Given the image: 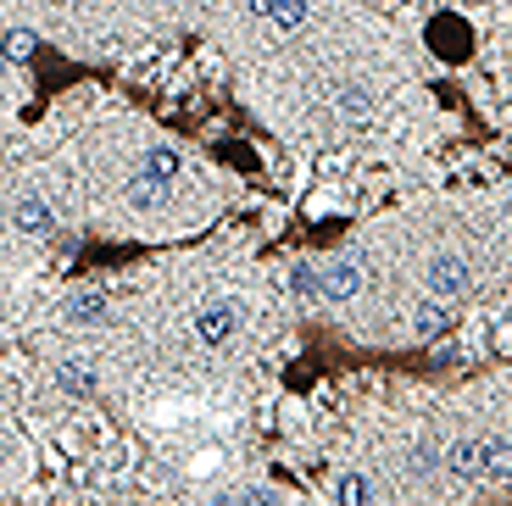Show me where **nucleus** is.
<instances>
[{"instance_id": "nucleus-6", "label": "nucleus", "mask_w": 512, "mask_h": 506, "mask_svg": "<svg viewBox=\"0 0 512 506\" xmlns=\"http://www.w3.org/2000/svg\"><path fill=\"white\" fill-rule=\"evenodd\" d=\"M446 334H451V312L440 301L412 306V340H446Z\"/></svg>"}, {"instance_id": "nucleus-1", "label": "nucleus", "mask_w": 512, "mask_h": 506, "mask_svg": "<svg viewBox=\"0 0 512 506\" xmlns=\"http://www.w3.org/2000/svg\"><path fill=\"white\" fill-rule=\"evenodd\" d=\"M12 228L17 234H28V240H45V234H56V212H51V201L39 190H23L12 201Z\"/></svg>"}, {"instance_id": "nucleus-12", "label": "nucleus", "mask_w": 512, "mask_h": 506, "mask_svg": "<svg viewBox=\"0 0 512 506\" xmlns=\"http://www.w3.org/2000/svg\"><path fill=\"white\" fill-rule=\"evenodd\" d=\"M290 290L301 295V301H329V295H323V267H312V262L290 267Z\"/></svg>"}, {"instance_id": "nucleus-9", "label": "nucleus", "mask_w": 512, "mask_h": 506, "mask_svg": "<svg viewBox=\"0 0 512 506\" xmlns=\"http://www.w3.org/2000/svg\"><path fill=\"white\" fill-rule=\"evenodd\" d=\"M256 12L268 17L273 28H301L312 12V0H256Z\"/></svg>"}, {"instance_id": "nucleus-8", "label": "nucleus", "mask_w": 512, "mask_h": 506, "mask_svg": "<svg viewBox=\"0 0 512 506\" xmlns=\"http://www.w3.org/2000/svg\"><path fill=\"white\" fill-rule=\"evenodd\" d=\"M56 390L62 395H95L101 390V373H95L90 362H62L56 367Z\"/></svg>"}, {"instance_id": "nucleus-5", "label": "nucleus", "mask_w": 512, "mask_h": 506, "mask_svg": "<svg viewBox=\"0 0 512 506\" xmlns=\"http://www.w3.org/2000/svg\"><path fill=\"white\" fill-rule=\"evenodd\" d=\"M479 479L512 484V440H479Z\"/></svg>"}, {"instance_id": "nucleus-16", "label": "nucleus", "mask_w": 512, "mask_h": 506, "mask_svg": "<svg viewBox=\"0 0 512 506\" xmlns=\"http://www.w3.org/2000/svg\"><path fill=\"white\" fill-rule=\"evenodd\" d=\"M496 351H512V329H496Z\"/></svg>"}, {"instance_id": "nucleus-3", "label": "nucleus", "mask_w": 512, "mask_h": 506, "mask_svg": "<svg viewBox=\"0 0 512 506\" xmlns=\"http://www.w3.org/2000/svg\"><path fill=\"white\" fill-rule=\"evenodd\" d=\"M357 290H362V262H351V256L323 262V295H329V301H351Z\"/></svg>"}, {"instance_id": "nucleus-7", "label": "nucleus", "mask_w": 512, "mask_h": 506, "mask_svg": "<svg viewBox=\"0 0 512 506\" xmlns=\"http://www.w3.org/2000/svg\"><path fill=\"white\" fill-rule=\"evenodd\" d=\"M184 167V156L173 151V145H151V151L140 156V178H151V184H173Z\"/></svg>"}, {"instance_id": "nucleus-2", "label": "nucleus", "mask_w": 512, "mask_h": 506, "mask_svg": "<svg viewBox=\"0 0 512 506\" xmlns=\"http://www.w3.org/2000/svg\"><path fill=\"white\" fill-rule=\"evenodd\" d=\"M468 262H462V256H435V262H429V290L440 295V301H462V295H468Z\"/></svg>"}, {"instance_id": "nucleus-4", "label": "nucleus", "mask_w": 512, "mask_h": 506, "mask_svg": "<svg viewBox=\"0 0 512 506\" xmlns=\"http://www.w3.org/2000/svg\"><path fill=\"white\" fill-rule=\"evenodd\" d=\"M234 329H240V312H234V306H206V312L195 317V340L201 345H229Z\"/></svg>"}, {"instance_id": "nucleus-14", "label": "nucleus", "mask_w": 512, "mask_h": 506, "mask_svg": "<svg viewBox=\"0 0 512 506\" xmlns=\"http://www.w3.org/2000/svg\"><path fill=\"white\" fill-rule=\"evenodd\" d=\"M340 112H346V117H368L373 112V95H368V89H357V84L340 89Z\"/></svg>"}, {"instance_id": "nucleus-13", "label": "nucleus", "mask_w": 512, "mask_h": 506, "mask_svg": "<svg viewBox=\"0 0 512 506\" xmlns=\"http://www.w3.org/2000/svg\"><path fill=\"white\" fill-rule=\"evenodd\" d=\"M334 501H346V506L373 501V479H368V473H346V479L334 484Z\"/></svg>"}, {"instance_id": "nucleus-10", "label": "nucleus", "mask_w": 512, "mask_h": 506, "mask_svg": "<svg viewBox=\"0 0 512 506\" xmlns=\"http://www.w3.org/2000/svg\"><path fill=\"white\" fill-rule=\"evenodd\" d=\"M67 323H78V329H90V323H106V295L101 290H84L67 301Z\"/></svg>"}, {"instance_id": "nucleus-15", "label": "nucleus", "mask_w": 512, "mask_h": 506, "mask_svg": "<svg viewBox=\"0 0 512 506\" xmlns=\"http://www.w3.org/2000/svg\"><path fill=\"white\" fill-rule=\"evenodd\" d=\"M28 51H34V34H28V28H12V34H6V56H12V62H28Z\"/></svg>"}, {"instance_id": "nucleus-11", "label": "nucleus", "mask_w": 512, "mask_h": 506, "mask_svg": "<svg viewBox=\"0 0 512 506\" xmlns=\"http://www.w3.org/2000/svg\"><path fill=\"white\" fill-rule=\"evenodd\" d=\"M446 473L451 479H479V440L446 445Z\"/></svg>"}]
</instances>
